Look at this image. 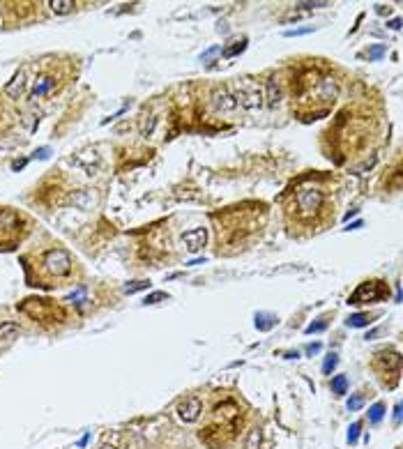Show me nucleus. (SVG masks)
Segmentation results:
<instances>
[{
  "label": "nucleus",
  "mask_w": 403,
  "mask_h": 449,
  "mask_svg": "<svg viewBox=\"0 0 403 449\" xmlns=\"http://www.w3.org/2000/svg\"><path fill=\"white\" fill-rule=\"evenodd\" d=\"M200 412H203V401L198 396H187L177 406V419L185 421V424H191V421H196L200 417Z\"/></svg>",
  "instance_id": "obj_5"
},
{
  "label": "nucleus",
  "mask_w": 403,
  "mask_h": 449,
  "mask_svg": "<svg viewBox=\"0 0 403 449\" xmlns=\"http://www.w3.org/2000/svg\"><path fill=\"white\" fill-rule=\"evenodd\" d=\"M337 364H339L337 352H329V355L325 357V362H323V373H325V375H329L334 369H337Z\"/></svg>",
  "instance_id": "obj_23"
},
{
  "label": "nucleus",
  "mask_w": 403,
  "mask_h": 449,
  "mask_svg": "<svg viewBox=\"0 0 403 449\" xmlns=\"http://www.w3.org/2000/svg\"><path fill=\"white\" fill-rule=\"evenodd\" d=\"M260 442H263V431L256 426V429L249 431V435H247V442H244V449H258Z\"/></svg>",
  "instance_id": "obj_17"
},
{
  "label": "nucleus",
  "mask_w": 403,
  "mask_h": 449,
  "mask_svg": "<svg viewBox=\"0 0 403 449\" xmlns=\"http://www.w3.org/2000/svg\"><path fill=\"white\" fill-rule=\"evenodd\" d=\"M26 83H28V79H26V70H19L14 76H12V81L5 85V95L12 99H19L21 95L26 93Z\"/></svg>",
  "instance_id": "obj_11"
},
{
  "label": "nucleus",
  "mask_w": 403,
  "mask_h": 449,
  "mask_svg": "<svg viewBox=\"0 0 403 449\" xmlns=\"http://www.w3.org/2000/svg\"><path fill=\"white\" fill-rule=\"evenodd\" d=\"M277 323H279V318H277L274 313H267V311H260V313H256V327L263 329V332L272 329Z\"/></svg>",
  "instance_id": "obj_14"
},
{
  "label": "nucleus",
  "mask_w": 403,
  "mask_h": 449,
  "mask_svg": "<svg viewBox=\"0 0 403 449\" xmlns=\"http://www.w3.org/2000/svg\"><path fill=\"white\" fill-rule=\"evenodd\" d=\"M233 97H235V104H240L247 111H256V108L263 106V90H260V85H256L251 79L237 81Z\"/></svg>",
  "instance_id": "obj_2"
},
{
  "label": "nucleus",
  "mask_w": 403,
  "mask_h": 449,
  "mask_svg": "<svg viewBox=\"0 0 403 449\" xmlns=\"http://www.w3.org/2000/svg\"><path fill=\"white\" fill-rule=\"evenodd\" d=\"M244 49H247V37H242L240 42H233V47L223 49V56H226V58H233V56H237V53H242Z\"/></svg>",
  "instance_id": "obj_22"
},
{
  "label": "nucleus",
  "mask_w": 403,
  "mask_h": 449,
  "mask_svg": "<svg viewBox=\"0 0 403 449\" xmlns=\"http://www.w3.org/2000/svg\"><path fill=\"white\" fill-rule=\"evenodd\" d=\"M263 102L267 104L270 108H274L279 102H281V85H279L277 76H270L265 81V93H263Z\"/></svg>",
  "instance_id": "obj_10"
},
{
  "label": "nucleus",
  "mask_w": 403,
  "mask_h": 449,
  "mask_svg": "<svg viewBox=\"0 0 403 449\" xmlns=\"http://www.w3.org/2000/svg\"><path fill=\"white\" fill-rule=\"evenodd\" d=\"M346 406H348V410H350V412L360 410V408L364 406V396H362V394H355V396H350V398H348V403H346Z\"/></svg>",
  "instance_id": "obj_26"
},
{
  "label": "nucleus",
  "mask_w": 403,
  "mask_h": 449,
  "mask_svg": "<svg viewBox=\"0 0 403 449\" xmlns=\"http://www.w3.org/2000/svg\"><path fill=\"white\" fill-rule=\"evenodd\" d=\"M383 417H385V403H373L369 408V421L371 424H378Z\"/></svg>",
  "instance_id": "obj_21"
},
{
  "label": "nucleus",
  "mask_w": 403,
  "mask_h": 449,
  "mask_svg": "<svg viewBox=\"0 0 403 449\" xmlns=\"http://www.w3.org/2000/svg\"><path fill=\"white\" fill-rule=\"evenodd\" d=\"M212 106L217 108V111H221V113H228V111H233L237 104H235V97H233L231 90L219 88V90H214L212 93Z\"/></svg>",
  "instance_id": "obj_9"
},
{
  "label": "nucleus",
  "mask_w": 403,
  "mask_h": 449,
  "mask_svg": "<svg viewBox=\"0 0 403 449\" xmlns=\"http://www.w3.org/2000/svg\"><path fill=\"white\" fill-rule=\"evenodd\" d=\"M394 419H396V421H401V406H396V408H394Z\"/></svg>",
  "instance_id": "obj_40"
},
{
  "label": "nucleus",
  "mask_w": 403,
  "mask_h": 449,
  "mask_svg": "<svg viewBox=\"0 0 403 449\" xmlns=\"http://www.w3.org/2000/svg\"><path fill=\"white\" fill-rule=\"evenodd\" d=\"M360 433H362V421H355V424L348 429V442L355 444L357 440H360Z\"/></svg>",
  "instance_id": "obj_25"
},
{
  "label": "nucleus",
  "mask_w": 403,
  "mask_h": 449,
  "mask_svg": "<svg viewBox=\"0 0 403 449\" xmlns=\"http://www.w3.org/2000/svg\"><path fill=\"white\" fill-rule=\"evenodd\" d=\"M387 26H389V28H392V30H398V28H401V19H392Z\"/></svg>",
  "instance_id": "obj_36"
},
{
  "label": "nucleus",
  "mask_w": 403,
  "mask_h": 449,
  "mask_svg": "<svg viewBox=\"0 0 403 449\" xmlns=\"http://www.w3.org/2000/svg\"><path fill=\"white\" fill-rule=\"evenodd\" d=\"M102 449H118V447H116V444H108L106 442V444H102Z\"/></svg>",
  "instance_id": "obj_43"
},
{
  "label": "nucleus",
  "mask_w": 403,
  "mask_h": 449,
  "mask_svg": "<svg viewBox=\"0 0 403 449\" xmlns=\"http://www.w3.org/2000/svg\"><path fill=\"white\" fill-rule=\"evenodd\" d=\"M49 7H51L53 14H70V12H74L76 5L72 3V0H51Z\"/></svg>",
  "instance_id": "obj_15"
},
{
  "label": "nucleus",
  "mask_w": 403,
  "mask_h": 449,
  "mask_svg": "<svg viewBox=\"0 0 403 449\" xmlns=\"http://www.w3.org/2000/svg\"><path fill=\"white\" fill-rule=\"evenodd\" d=\"M329 3H297V7H302V10H314V7H327Z\"/></svg>",
  "instance_id": "obj_31"
},
{
  "label": "nucleus",
  "mask_w": 403,
  "mask_h": 449,
  "mask_svg": "<svg viewBox=\"0 0 403 449\" xmlns=\"http://www.w3.org/2000/svg\"><path fill=\"white\" fill-rule=\"evenodd\" d=\"M217 53H221V49H219V47H214V49H210L208 53H203V56H200V60H203V62H208L210 58H214V56H217Z\"/></svg>",
  "instance_id": "obj_33"
},
{
  "label": "nucleus",
  "mask_w": 403,
  "mask_h": 449,
  "mask_svg": "<svg viewBox=\"0 0 403 449\" xmlns=\"http://www.w3.org/2000/svg\"><path fill=\"white\" fill-rule=\"evenodd\" d=\"M320 348H323V346H320V343H309V346L304 348V352H306V355H311V357H314V355H318V352H320Z\"/></svg>",
  "instance_id": "obj_32"
},
{
  "label": "nucleus",
  "mask_w": 403,
  "mask_h": 449,
  "mask_svg": "<svg viewBox=\"0 0 403 449\" xmlns=\"http://www.w3.org/2000/svg\"><path fill=\"white\" fill-rule=\"evenodd\" d=\"M53 88H56V79H53V76H49V74H39L37 81H35V85H33V90H30L28 99H30V102H37V99H42L44 95L51 93Z\"/></svg>",
  "instance_id": "obj_8"
},
{
  "label": "nucleus",
  "mask_w": 403,
  "mask_h": 449,
  "mask_svg": "<svg viewBox=\"0 0 403 449\" xmlns=\"http://www.w3.org/2000/svg\"><path fill=\"white\" fill-rule=\"evenodd\" d=\"M162 300H168V295L164 290H157V293H150V295L143 300V304L145 306H148V304H157V302H162Z\"/></svg>",
  "instance_id": "obj_27"
},
{
  "label": "nucleus",
  "mask_w": 403,
  "mask_h": 449,
  "mask_svg": "<svg viewBox=\"0 0 403 449\" xmlns=\"http://www.w3.org/2000/svg\"><path fill=\"white\" fill-rule=\"evenodd\" d=\"M295 357H300V352H286V360H295Z\"/></svg>",
  "instance_id": "obj_42"
},
{
  "label": "nucleus",
  "mask_w": 403,
  "mask_h": 449,
  "mask_svg": "<svg viewBox=\"0 0 403 449\" xmlns=\"http://www.w3.org/2000/svg\"><path fill=\"white\" fill-rule=\"evenodd\" d=\"M19 223H21V217L16 212H12V210H0V235L19 231Z\"/></svg>",
  "instance_id": "obj_12"
},
{
  "label": "nucleus",
  "mask_w": 403,
  "mask_h": 449,
  "mask_svg": "<svg viewBox=\"0 0 403 449\" xmlns=\"http://www.w3.org/2000/svg\"><path fill=\"white\" fill-rule=\"evenodd\" d=\"M214 415L221 419V424L223 421H237V417H240V408H237L235 401H223L221 406L214 408Z\"/></svg>",
  "instance_id": "obj_13"
},
{
  "label": "nucleus",
  "mask_w": 403,
  "mask_h": 449,
  "mask_svg": "<svg viewBox=\"0 0 403 449\" xmlns=\"http://www.w3.org/2000/svg\"><path fill=\"white\" fill-rule=\"evenodd\" d=\"M150 288V281H131V283H127L122 290L127 293V295H134V293H139V290H148Z\"/></svg>",
  "instance_id": "obj_24"
},
{
  "label": "nucleus",
  "mask_w": 403,
  "mask_h": 449,
  "mask_svg": "<svg viewBox=\"0 0 403 449\" xmlns=\"http://www.w3.org/2000/svg\"><path fill=\"white\" fill-rule=\"evenodd\" d=\"M325 208V194L318 187H302L295 194V214L300 221L316 223Z\"/></svg>",
  "instance_id": "obj_1"
},
{
  "label": "nucleus",
  "mask_w": 403,
  "mask_h": 449,
  "mask_svg": "<svg viewBox=\"0 0 403 449\" xmlns=\"http://www.w3.org/2000/svg\"><path fill=\"white\" fill-rule=\"evenodd\" d=\"M375 12H378V14H389V7H385V5H375Z\"/></svg>",
  "instance_id": "obj_37"
},
{
  "label": "nucleus",
  "mask_w": 403,
  "mask_h": 449,
  "mask_svg": "<svg viewBox=\"0 0 403 449\" xmlns=\"http://www.w3.org/2000/svg\"><path fill=\"white\" fill-rule=\"evenodd\" d=\"M154 125H157V118L154 116H143V122H141V136H152L154 131Z\"/></svg>",
  "instance_id": "obj_20"
},
{
  "label": "nucleus",
  "mask_w": 403,
  "mask_h": 449,
  "mask_svg": "<svg viewBox=\"0 0 403 449\" xmlns=\"http://www.w3.org/2000/svg\"><path fill=\"white\" fill-rule=\"evenodd\" d=\"M314 33V28H295V30H286V37H300V35H309Z\"/></svg>",
  "instance_id": "obj_30"
},
{
  "label": "nucleus",
  "mask_w": 403,
  "mask_h": 449,
  "mask_svg": "<svg viewBox=\"0 0 403 449\" xmlns=\"http://www.w3.org/2000/svg\"><path fill=\"white\" fill-rule=\"evenodd\" d=\"M26 164H28V159H19V162L12 164V171H21V168L26 166Z\"/></svg>",
  "instance_id": "obj_35"
},
{
  "label": "nucleus",
  "mask_w": 403,
  "mask_h": 449,
  "mask_svg": "<svg viewBox=\"0 0 403 449\" xmlns=\"http://www.w3.org/2000/svg\"><path fill=\"white\" fill-rule=\"evenodd\" d=\"M205 242H208V231H205V228H191V231L182 233V244L187 246L189 254L200 251L205 246Z\"/></svg>",
  "instance_id": "obj_6"
},
{
  "label": "nucleus",
  "mask_w": 403,
  "mask_h": 449,
  "mask_svg": "<svg viewBox=\"0 0 403 449\" xmlns=\"http://www.w3.org/2000/svg\"><path fill=\"white\" fill-rule=\"evenodd\" d=\"M346 392H348V378L346 375H334L332 378V394L343 396Z\"/></svg>",
  "instance_id": "obj_19"
},
{
  "label": "nucleus",
  "mask_w": 403,
  "mask_h": 449,
  "mask_svg": "<svg viewBox=\"0 0 403 449\" xmlns=\"http://www.w3.org/2000/svg\"><path fill=\"white\" fill-rule=\"evenodd\" d=\"M16 332H19V323H14V320L0 323V339H14Z\"/></svg>",
  "instance_id": "obj_18"
},
{
  "label": "nucleus",
  "mask_w": 403,
  "mask_h": 449,
  "mask_svg": "<svg viewBox=\"0 0 403 449\" xmlns=\"http://www.w3.org/2000/svg\"><path fill=\"white\" fill-rule=\"evenodd\" d=\"M42 267L51 277H65L72 272V256L65 249H49L42 256Z\"/></svg>",
  "instance_id": "obj_4"
},
{
  "label": "nucleus",
  "mask_w": 403,
  "mask_h": 449,
  "mask_svg": "<svg viewBox=\"0 0 403 449\" xmlns=\"http://www.w3.org/2000/svg\"><path fill=\"white\" fill-rule=\"evenodd\" d=\"M385 56V47L383 44H375L373 49H369V60H378V58Z\"/></svg>",
  "instance_id": "obj_28"
},
{
  "label": "nucleus",
  "mask_w": 403,
  "mask_h": 449,
  "mask_svg": "<svg viewBox=\"0 0 403 449\" xmlns=\"http://www.w3.org/2000/svg\"><path fill=\"white\" fill-rule=\"evenodd\" d=\"M49 152H51L49 148H39V150H35L33 157H35V159H47V157H49Z\"/></svg>",
  "instance_id": "obj_34"
},
{
  "label": "nucleus",
  "mask_w": 403,
  "mask_h": 449,
  "mask_svg": "<svg viewBox=\"0 0 403 449\" xmlns=\"http://www.w3.org/2000/svg\"><path fill=\"white\" fill-rule=\"evenodd\" d=\"M389 297V286L385 281H364L355 288L350 297H348V304H369V302H380Z\"/></svg>",
  "instance_id": "obj_3"
},
{
  "label": "nucleus",
  "mask_w": 403,
  "mask_h": 449,
  "mask_svg": "<svg viewBox=\"0 0 403 449\" xmlns=\"http://www.w3.org/2000/svg\"><path fill=\"white\" fill-rule=\"evenodd\" d=\"M88 440H90V433H85L83 438L79 440V447H85V444H88Z\"/></svg>",
  "instance_id": "obj_38"
},
{
  "label": "nucleus",
  "mask_w": 403,
  "mask_h": 449,
  "mask_svg": "<svg viewBox=\"0 0 403 449\" xmlns=\"http://www.w3.org/2000/svg\"><path fill=\"white\" fill-rule=\"evenodd\" d=\"M371 323H373V320H371L369 313H352L350 318L346 320L348 327H369Z\"/></svg>",
  "instance_id": "obj_16"
},
{
  "label": "nucleus",
  "mask_w": 403,
  "mask_h": 449,
  "mask_svg": "<svg viewBox=\"0 0 403 449\" xmlns=\"http://www.w3.org/2000/svg\"><path fill=\"white\" fill-rule=\"evenodd\" d=\"M357 212H360V210H350V212H346V217H343V221H350V217H355Z\"/></svg>",
  "instance_id": "obj_39"
},
{
  "label": "nucleus",
  "mask_w": 403,
  "mask_h": 449,
  "mask_svg": "<svg viewBox=\"0 0 403 449\" xmlns=\"http://www.w3.org/2000/svg\"><path fill=\"white\" fill-rule=\"evenodd\" d=\"M325 327H327V323H325V320H318V323H311L309 327L304 329V332H306V334H316V332H323Z\"/></svg>",
  "instance_id": "obj_29"
},
{
  "label": "nucleus",
  "mask_w": 403,
  "mask_h": 449,
  "mask_svg": "<svg viewBox=\"0 0 403 449\" xmlns=\"http://www.w3.org/2000/svg\"><path fill=\"white\" fill-rule=\"evenodd\" d=\"M357 228H362V221H355V223H350V226H348V231H357Z\"/></svg>",
  "instance_id": "obj_41"
},
{
  "label": "nucleus",
  "mask_w": 403,
  "mask_h": 449,
  "mask_svg": "<svg viewBox=\"0 0 403 449\" xmlns=\"http://www.w3.org/2000/svg\"><path fill=\"white\" fill-rule=\"evenodd\" d=\"M375 366H380L383 371H394L401 373V355L396 350H380L375 352Z\"/></svg>",
  "instance_id": "obj_7"
}]
</instances>
